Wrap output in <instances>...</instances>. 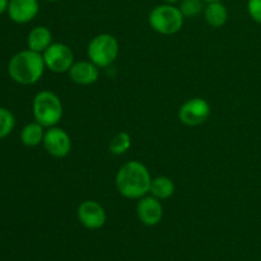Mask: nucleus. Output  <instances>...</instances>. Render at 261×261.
Masks as SVG:
<instances>
[{
    "label": "nucleus",
    "instance_id": "nucleus-4",
    "mask_svg": "<svg viewBox=\"0 0 261 261\" xmlns=\"http://www.w3.org/2000/svg\"><path fill=\"white\" fill-rule=\"evenodd\" d=\"M185 17L178 7L172 4H160L153 8L148 15V23L154 32L163 36H172L184 27Z\"/></svg>",
    "mask_w": 261,
    "mask_h": 261
},
{
    "label": "nucleus",
    "instance_id": "nucleus-13",
    "mask_svg": "<svg viewBox=\"0 0 261 261\" xmlns=\"http://www.w3.org/2000/svg\"><path fill=\"white\" fill-rule=\"evenodd\" d=\"M53 43V33L46 25H36L27 36V46L30 50L42 54Z\"/></svg>",
    "mask_w": 261,
    "mask_h": 261
},
{
    "label": "nucleus",
    "instance_id": "nucleus-9",
    "mask_svg": "<svg viewBox=\"0 0 261 261\" xmlns=\"http://www.w3.org/2000/svg\"><path fill=\"white\" fill-rule=\"evenodd\" d=\"M76 217L83 227L91 231L102 228L106 223L107 214L103 206L96 200H84L76 209Z\"/></svg>",
    "mask_w": 261,
    "mask_h": 261
},
{
    "label": "nucleus",
    "instance_id": "nucleus-14",
    "mask_svg": "<svg viewBox=\"0 0 261 261\" xmlns=\"http://www.w3.org/2000/svg\"><path fill=\"white\" fill-rule=\"evenodd\" d=\"M203 14L205 22L213 28L223 27L228 20V10L222 2L206 3Z\"/></svg>",
    "mask_w": 261,
    "mask_h": 261
},
{
    "label": "nucleus",
    "instance_id": "nucleus-15",
    "mask_svg": "<svg viewBox=\"0 0 261 261\" xmlns=\"http://www.w3.org/2000/svg\"><path fill=\"white\" fill-rule=\"evenodd\" d=\"M46 127H43L40 122L33 121L24 125L20 130V142L23 145L28 148H35L42 144L45 138Z\"/></svg>",
    "mask_w": 261,
    "mask_h": 261
},
{
    "label": "nucleus",
    "instance_id": "nucleus-5",
    "mask_svg": "<svg viewBox=\"0 0 261 261\" xmlns=\"http://www.w3.org/2000/svg\"><path fill=\"white\" fill-rule=\"evenodd\" d=\"M120 54L117 38L111 33H99L94 36L87 47V56L99 69H106L116 61Z\"/></svg>",
    "mask_w": 261,
    "mask_h": 261
},
{
    "label": "nucleus",
    "instance_id": "nucleus-23",
    "mask_svg": "<svg viewBox=\"0 0 261 261\" xmlns=\"http://www.w3.org/2000/svg\"><path fill=\"white\" fill-rule=\"evenodd\" d=\"M203 2L206 4V3H213V2H223V0H203Z\"/></svg>",
    "mask_w": 261,
    "mask_h": 261
},
{
    "label": "nucleus",
    "instance_id": "nucleus-16",
    "mask_svg": "<svg viewBox=\"0 0 261 261\" xmlns=\"http://www.w3.org/2000/svg\"><path fill=\"white\" fill-rule=\"evenodd\" d=\"M175 182L168 176H157V177L152 178L149 194L157 198L158 200L162 201L170 199L175 194Z\"/></svg>",
    "mask_w": 261,
    "mask_h": 261
},
{
    "label": "nucleus",
    "instance_id": "nucleus-6",
    "mask_svg": "<svg viewBox=\"0 0 261 261\" xmlns=\"http://www.w3.org/2000/svg\"><path fill=\"white\" fill-rule=\"evenodd\" d=\"M46 69L56 74L68 73L73 64L74 53L68 45L63 42H53L42 53Z\"/></svg>",
    "mask_w": 261,
    "mask_h": 261
},
{
    "label": "nucleus",
    "instance_id": "nucleus-22",
    "mask_svg": "<svg viewBox=\"0 0 261 261\" xmlns=\"http://www.w3.org/2000/svg\"><path fill=\"white\" fill-rule=\"evenodd\" d=\"M165 3H166V4H172V5H175L176 3H180V0H165Z\"/></svg>",
    "mask_w": 261,
    "mask_h": 261
},
{
    "label": "nucleus",
    "instance_id": "nucleus-20",
    "mask_svg": "<svg viewBox=\"0 0 261 261\" xmlns=\"http://www.w3.org/2000/svg\"><path fill=\"white\" fill-rule=\"evenodd\" d=\"M247 12L254 22L261 24V0H249L247 2Z\"/></svg>",
    "mask_w": 261,
    "mask_h": 261
},
{
    "label": "nucleus",
    "instance_id": "nucleus-2",
    "mask_svg": "<svg viewBox=\"0 0 261 261\" xmlns=\"http://www.w3.org/2000/svg\"><path fill=\"white\" fill-rule=\"evenodd\" d=\"M46 70L42 54L25 48L14 54L8 63L10 79L20 86H32L43 76Z\"/></svg>",
    "mask_w": 261,
    "mask_h": 261
},
{
    "label": "nucleus",
    "instance_id": "nucleus-18",
    "mask_svg": "<svg viewBox=\"0 0 261 261\" xmlns=\"http://www.w3.org/2000/svg\"><path fill=\"white\" fill-rule=\"evenodd\" d=\"M15 127V117L10 110L0 106V140L9 137Z\"/></svg>",
    "mask_w": 261,
    "mask_h": 261
},
{
    "label": "nucleus",
    "instance_id": "nucleus-8",
    "mask_svg": "<svg viewBox=\"0 0 261 261\" xmlns=\"http://www.w3.org/2000/svg\"><path fill=\"white\" fill-rule=\"evenodd\" d=\"M42 145L51 157L58 158V160L65 158L71 150L70 135L59 126L48 127L46 129Z\"/></svg>",
    "mask_w": 261,
    "mask_h": 261
},
{
    "label": "nucleus",
    "instance_id": "nucleus-19",
    "mask_svg": "<svg viewBox=\"0 0 261 261\" xmlns=\"http://www.w3.org/2000/svg\"><path fill=\"white\" fill-rule=\"evenodd\" d=\"M203 0H180L178 9L185 18H195L204 12Z\"/></svg>",
    "mask_w": 261,
    "mask_h": 261
},
{
    "label": "nucleus",
    "instance_id": "nucleus-11",
    "mask_svg": "<svg viewBox=\"0 0 261 261\" xmlns=\"http://www.w3.org/2000/svg\"><path fill=\"white\" fill-rule=\"evenodd\" d=\"M10 20L17 24H27L32 22L40 13L38 0H9L7 10Z\"/></svg>",
    "mask_w": 261,
    "mask_h": 261
},
{
    "label": "nucleus",
    "instance_id": "nucleus-21",
    "mask_svg": "<svg viewBox=\"0 0 261 261\" xmlns=\"http://www.w3.org/2000/svg\"><path fill=\"white\" fill-rule=\"evenodd\" d=\"M8 5H9V0H0V14L7 12Z\"/></svg>",
    "mask_w": 261,
    "mask_h": 261
},
{
    "label": "nucleus",
    "instance_id": "nucleus-24",
    "mask_svg": "<svg viewBox=\"0 0 261 261\" xmlns=\"http://www.w3.org/2000/svg\"><path fill=\"white\" fill-rule=\"evenodd\" d=\"M43 2H48V3H56V2H60V0H43Z\"/></svg>",
    "mask_w": 261,
    "mask_h": 261
},
{
    "label": "nucleus",
    "instance_id": "nucleus-1",
    "mask_svg": "<svg viewBox=\"0 0 261 261\" xmlns=\"http://www.w3.org/2000/svg\"><path fill=\"white\" fill-rule=\"evenodd\" d=\"M152 176L149 170L140 161L124 163L115 176V185L121 196L129 200H139L149 194Z\"/></svg>",
    "mask_w": 261,
    "mask_h": 261
},
{
    "label": "nucleus",
    "instance_id": "nucleus-12",
    "mask_svg": "<svg viewBox=\"0 0 261 261\" xmlns=\"http://www.w3.org/2000/svg\"><path fill=\"white\" fill-rule=\"evenodd\" d=\"M68 75L78 86H91L99 79V68L91 60L75 61L68 71Z\"/></svg>",
    "mask_w": 261,
    "mask_h": 261
},
{
    "label": "nucleus",
    "instance_id": "nucleus-10",
    "mask_svg": "<svg viewBox=\"0 0 261 261\" xmlns=\"http://www.w3.org/2000/svg\"><path fill=\"white\" fill-rule=\"evenodd\" d=\"M138 219L147 227H154L161 223L163 218L162 201L149 195L143 196L137 204Z\"/></svg>",
    "mask_w": 261,
    "mask_h": 261
},
{
    "label": "nucleus",
    "instance_id": "nucleus-17",
    "mask_svg": "<svg viewBox=\"0 0 261 261\" xmlns=\"http://www.w3.org/2000/svg\"><path fill=\"white\" fill-rule=\"evenodd\" d=\"M132 137L127 132H119L110 142L109 150L115 155L125 154L132 147Z\"/></svg>",
    "mask_w": 261,
    "mask_h": 261
},
{
    "label": "nucleus",
    "instance_id": "nucleus-3",
    "mask_svg": "<svg viewBox=\"0 0 261 261\" xmlns=\"http://www.w3.org/2000/svg\"><path fill=\"white\" fill-rule=\"evenodd\" d=\"M32 114L35 121L40 122L43 127L56 126L64 115V106L60 97L51 91H40L36 93L32 101Z\"/></svg>",
    "mask_w": 261,
    "mask_h": 261
},
{
    "label": "nucleus",
    "instance_id": "nucleus-7",
    "mask_svg": "<svg viewBox=\"0 0 261 261\" xmlns=\"http://www.w3.org/2000/svg\"><path fill=\"white\" fill-rule=\"evenodd\" d=\"M212 107L206 99L194 97L188 99L178 109V120L186 126H199L209 119Z\"/></svg>",
    "mask_w": 261,
    "mask_h": 261
}]
</instances>
